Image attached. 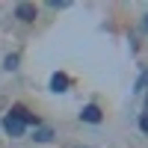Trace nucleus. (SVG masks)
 <instances>
[{
    "mask_svg": "<svg viewBox=\"0 0 148 148\" xmlns=\"http://www.w3.org/2000/svg\"><path fill=\"white\" fill-rule=\"evenodd\" d=\"M24 127H27V125H24L21 119H15L12 113H9V116L3 119V130L9 133V136H24Z\"/></svg>",
    "mask_w": 148,
    "mask_h": 148,
    "instance_id": "obj_1",
    "label": "nucleus"
},
{
    "mask_svg": "<svg viewBox=\"0 0 148 148\" xmlns=\"http://www.w3.org/2000/svg\"><path fill=\"white\" fill-rule=\"evenodd\" d=\"M15 18H18V21H27V24L36 21V6H33V3H18V6H15Z\"/></svg>",
    "mask_w": 148,
    "mask_h": 148,
    "instance_id": "obj_2",
    "label": "nucleus"
},
{
    "mask_svg": "<svg viewBox=\"0 0 148 148\" xmlns=\"http://www.w3.org/2000/svg\"><path fill=\"white\" fill-rule=\"evenodd\" d=\"M80 119H83V121H89V125H98V121H101V110H98L95 104H89V107H83V110H80Z\"/></svg>",
    "mask_w": 148,
    "mask_h": 148,
    "instance_id": "obj_3",
    "label": "nucleus"
},
{
    "mask_svg": "<svg viewBox=\"0 0 148 148\" xmlns=\"http://www.w3.org/2000/svg\"><path fill=\"white\" fill-rule=\"evenodd\" d=\"M12 116H15V119H21L24 125H36V127H39V119H36V116H30V113H27V107H12Z\"/></svg>",
    "mask_w": 148,
    "mask_h": 148,
    "instance_id": "obj_4",
    "label": "nucleus"
},
{
    "mask_svg": "<svg viewBox=\"0 0 148 148\" xmlns=\"http://www.w3.org/2000/svg\"><path fill=\"white\" fill-rule=\"evenodd\" d=\"M36 142H51L53 139V130L51 127H47V125H39V127H36V136H33Z\"/></svg>",
    "mask_w": 148,
    "mask_h": 148,
    "instance_id": "obj_5",
    "label": "nucleus"
},
{
    "mask_svg": "<svg viewBox=\"0 0 148 148\" xmlns=\"http://www.w3.org/2000/svg\"><path fill=\"white\" fill-rule=\"evenodd\" d=\"M65 86H68V77H65V74H53V77H51V89H53V92H65Z\"/></svg>",
    "mask_w": 148,
    "mask_h": 148,
    "instance_id": "obj_6",
    "label": "nucleus"
},
{
    "mask_svg": "<svg viewBox=\"0 0 148 148\" xmlns=\"http://www.w3.org/2000/svg\"><path fill=\"white\" fill-rule=\"evenodd\" d=\"M139 130H142V133H148V113H142V116H139Z\"/></svg>",
    "mask_w": 148,
    "mask_h": 148,
    "instance_id": "obj_7",
    "label": "nucleus"
},
{
    "mask_svg": "<svg viewBox=\"0 0 148 148\" xmlns=\"http://www.w3.org/2000/svg\"><path fill=\"white\" fill-rule=\"evenodd\" d=\"M6 68H9V71H12V68H18V56H15V53L6 56Z\"/></svg>",
    "mask_w": 148,
    "mask_h": 148,
    "instance_id": "obj_8",
    "label": "nucleus"
},
{
    "mask_svg": "<svg viewBox=\"0 0 148 148\" xmlns=\"http://www.w3.org/2000/svg\"><path fill=\"white\" fill-rule=\"evenodd\" d=\"M145 83H148V74H142V77L136 80V89H133V92H142V89H145Z\"/></svg>",
    "mask_w": 148,
    "mask_h": 148,
    "instance_id": "obj_9",
    "label": "nucleus"
},
{
    "mask_svg": "<svg viewBox=\"0 0 148 148\" xmlns=\"http://www.w3.org/2000/svg\"><path fill=\"white\" fill-rule=\"evenodd\" d=\"M51 6H53V9H65L68 3H65V0H51Z\"/></svg>",
    "mask_w": 148,
    "mask_h": 148,
    "instance_id": "obj_10",
    "label": "nucleus"
},
{
    "mask_svg": "<svg viewBox=\"0 0 148 148\" xmlns=\"http://www.w3.org/2000/svg\"><path fill=\"white\" fill-rule=\"evenodd\" d=\"M142 24H145V30H148V15H142Z\"/></svg>",
    "mask_w": 148,
    "mask_h": 148,
    "instance_id": "obj_11",
    "label": "nucleus"
},
{
    "mask_svg": "<svg viewBox=\"0 0 148 148\" xmlns=\"http://www.w3.org/2000/svg\"><path fill=\"white\" fill-rule=\"evenodd\" d=\"M145 113H148V101H145Z\"/></svg>",
    "mask_w": 148,
    "mask_h": 148,
    "instance_id": "obj_12",
    "label": "nucleus"
}]
</instances>
